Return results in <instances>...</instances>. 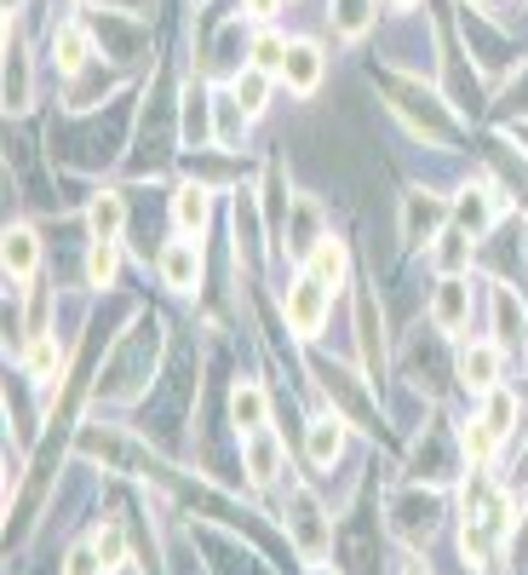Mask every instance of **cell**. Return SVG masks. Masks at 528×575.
<instances>
[{
    "label": "cell",
    "instance_id": "11",
    "mask_svg": "<svg viewBox=\"0 0 528 575\" xmlns=\"http://www.w3.org/2000/svg\"><path fill=\"white\" fill-rule=\"evenodd\" d=\"M310 276L328 288V294H334V288H345V276H350V248L339 237H321L310 248Z\"/></svg>",
    "mask_w": 528,
    "mask_h": 575
},
{
    "label": "cell",
    "instance_id": "2",
    "mask_svg": "<svg viewBox=\"0 0 528 575\" xmlns=\"http://www.w3.org/2000/svg\"><path fill=\"white\" fill-rule=\"evenodd\" d=\"M500 363H506V352L494 339H472L460 352V386L477 391V397H488L494 386H500Z\"/></svg>",
    "mask_w": 528,
    "mask_h": 575
},
{
    "label": "cell",
    "instance_id": "8",
    "mask_svg": "<svg viewBox=\"0 0 528 575\" xmlns=\"http://www.w3.org/2000/svg\"><path fill=\"white\" fill-rule=\"evenodd\" d=\"M161 282L172 288V294H190V288L201 282V242H167V253H161Z\"/></svg>",
    "mask_w": 528,
    "mask_h": 575
},
{
    "label": "cell",
    "instance_id": "18",
    "mask_svg": "<svg viewBox=\"0 0 528 575\" xmlns=\"http://www.w3.org/2000/svg\"><path fill=\"white\" fill-rule=\"evenodd\" d=\"M328 12H334V29L345 41H362L373 23V0H328Z\"/></svg>",
    "mask_w": 528,
    "mask_h": 575
},
{
    "label": "cell",
    "instance_id": "1",
    "mask_svg": "<svg viewBox=\"0 0 528 575\" xmlns=\"http://www.w3.org/2000/svg\"><path fill=\"white\" fill-rule=\"evenodd\" d=\"M287 323L299 339H316L321 323H328V288H321L316 276H299L287 288Z\"/></svg>",
    "mask_w": 528,
    "mask_h": 575
},
{
    "label": "cell",
    "instance_id": "22",
    "mask_svg": "<svg viewBox=\"0 0 528 575\" xmlns=\"http://www.w3.org/2000/svg\"><path fill=\"white\" fill-rule=\"evenodd\" d=\"M287 46H293V41H282L276 29H258V41H253V70H264V75H282V64H287Z\"/></svg>",
    "mask_w": 528,
    "mask_h": 575
},
{
    "label": "cell",
    "instance_id": "13",
    "mask_svg": "<svg viewBox=\"0 0 528 575\" xmlns=\"http://www.w3.org/2000/svg\"><path fill=\"white\" fill-rule=\"evenodd\" d=\"M208 213H213V196L201 190V185H179V190H172V224H179L184 237H201Z\"/></svg>",
    "mask_w": 528,
    "mask_h": 575
},
{
    "label": "cell",
    "instance_id": "30",
    "mask_svg": "<svg viewBox=\"0 0 528 575\" xmlns=\"http://www.w3.org/2000/svg\"><path fill=\"white\" fill-rule=\"evenodd\" d=\"M391 7H402V12H408V7H420V0H391Z\"/></svg>",
    "mask_w": 528,
    "mask_h": 575
},
{
    "label": "cell",
    "instance_id": "25",
    "mask_svg": "<svg viewBox=\"0 0 528 575\" xmlns=\"http://www.w3.org/2000/svg\"><path fill=\"white\" fill-rule=\"evenodd\" d=\"M264 93H271V81H264V70H253V64H247V70L236 75V98H242V109H247V115H258V109H264Z\"/></svg>",
    "mask_w": 528,
    "mask_h": 575
},
{
    "label": "cell",
    "instance_id": "21",
    "mask_svg": "<svg viewBox=\"0 0 528 575\" xmlns=\"http://www.w3.org/2000/svg\"><path fill=\"white\" fill-rule=\"evenodd\" d=\"M115 271H122V248H115V242H93V248H86V282H93V288H109Z\"/></svg>",
    "mask_w": 528,
    "mask_h": 575
},
{
    "label": "cell",
    "instance_id": "3",
    "mask_svg": "<svg viewBox=\"0 0 528 575\" xmlns=\"http://www.w3.org/2000/svg\"><path fill=\"white\" fill-rule=\"evenodd\" d=\"M443 219H448V201L443 196H425V190H408L402 196V242H436Z\"/></svg>",
    "mask_w": 528,
    "mask_h": 575
},
{
    "label": "cell",
    "instance_id": "28",
    "mask_svg": "<svg viewBox=\"0 0 528 575\" xmlns=\"http://www.w3.org/2000/svg\"><path fill=\"white\" fill-rule=\"evenodd\" d=\"M276 7H282V0H242V12H247V18H271Z\"/></svg>",
    "mask_w": 528,
    "mask_h": 575
},
{
    "label": "cell",
    "instance_id": "5",
    "mask_svg": "<svg viewBox=\"0 0 528 575\" xmlns=\"http://www.w3.org/2000/svg\"><path fill=\"white\" fill-rule=\"evenodd\" d=\"M431 323L443 328V334H460L465 323H472V282H460V276H443V282H436Z\"/></svg>",
    "mask_w": 528,
    "mask_h": 575
},
{
    "label": "cell",
    "instance_id": "14",
    "mask_svg": "<svg viewBox=\"0 0 528 575\" xmlns=\"http://www.w3.org/2000/svg\"><path fill=\"white\" fill-rule=\"evenodd\" d=\"M52 58H57V70H70V75L86 70V58H93V35H86L81 23H64L52 35Z\"/></svg>",
    "mask_w": 528,
    "mask_h": 575
},
{
    "label": "cell",
    "instance_id": "12",
    "mask_svg": "<svg viewBox=\"0 0 528 575\" xmlns=\"http://www.w3.org/2000/svg\"><path fill=\"white\" fill-rule=\"evenodd\" d=\"M122 224H127V201L115 190L86 201V230H93V242H115V237H122Z\"/></svg>",
    "mask_w": 528,
    "mask_h": 575
},
{
    "label": "cell",
    "instance_id": "6",
    "mask_svg": "<svg viewBox=\"0 0 528 575\" xmlns=\"http://www.w3.org/2000/svg\"><path fill=\"white\" fill-rule=\"evenodd\" d=\"M242 460H247V478L253 483H276V472L287 467V449L271 426L264 431H247V443H242Z\"/></svg>",
    "mask_w": 528,
    "mask_h": 575
},
{
    "label": "cell",
    "instance_id": "7",
    "mask_svg": "<svg viewBox=\"0 0 528 575\" xmlns=\"http://www.w3.org/2000/svg\"><path fill=\"white\" fill-rule=\"evenodd\" d=\"M282 81H287V93L310 98L316 86H321V46L316 41H293L287 46V64H282Z\"/></svg>",
    "mask_w": 528,
    "mask_h": 575
},
{
    "label": "cell",
    "instance_id": "4",
    "mask_svg": "<svg viewBox=\"0 0 528 575\" xmlns=\"http://www.w3.org/2000/svg\"><path fill=\"white\" fill-rule=\"evenodd\" d=\"M500 213H506V196H500V185H488V179H483L477 190H465L460 208H454V219H460L465 237H483V230L500 219Z\"/></svg>",
    "mask_w": 528,
    "mask_h": 575
},
{
    "label": "cell",
    "instance_id": "31",
    "mask_svg": "<svg viewBox=\"0 0 528 575\" xmlns=\"http://www.w3.org/2000/svg\"><path fill=\"white\" fill-rule=\"evenodd\" d=\"M316 575H328V569H316Z\"/></svg>",
    "mask_w": 528,
    "mask_h": 575
},
{
    "label": "cell",
    "instance_id": "9",
    "mask_svg": "<svg viewBox=\"0 0 528 575\" xmlns=\"http://www.w3.org/2000/svg\"><path fill=\"white\" fill-rule=\"evenodd\" d=\"M287 524H293V541H299L310 558L328 553V518H321V506L310 495H293V518H287Z\"/></svg>",
    "mask_w": 528,
    "mask_h": 575
},
{
    "label": "cell",
    "instance_id": "19",
    "mask_svg": "<svg viewBox=\"0 0 528 575\" xmlns=\"http://www.w3.org/2000/svg\"><path fill=\"white\" fill-rule=\"evenodd\" d=\"M23 368H29V380H41V386H52L57 374H64V352H57V339H35L29 345V357H23Z\"/></svg>",
    "mask_w": 528,
    "mask_h": 575
},
{
    "label": "cell",
    "instance_id": "10",
    "mask_svg": "<svg viewBox=\"0 0 528 575\" xmlns=\"http://www.w3.org/2000/svg\"><path fill=\"white\" fill-rule=\"evenodd\" d=\"M230 420H236L242 431H264V426H271V397H264L258 380H236V386H230Z\"/></svg>",
    "mask_w": 528,
    "mask_h": 575
},
{
    "label": "cell",
    "instance_id": "23",
    "mask_svg": "<svg viewBox=\"0 0 528 575\" xmlns=\"http://www.w3.org/2000/svg\"><path fill=\"white\" fill-rule=\"evenodd\" d=\"M460 443H465V454H472L477 467H488V460H494V449H500V438H494V431L483 426V415H477V420H465V431H460Z\"/></svg>",
    "mask_w": 528,
    "mask_h": 575
},
{
    "label": "cell",
    "instance_id": "16",
    "mask_svg": "<svg viewBox=\"0 0 528 575\" xmlns=\"http://www.w3.org/2000/svg\"><path fill=\"white\" fill-rule=\"evenodd\" d=\"M35 259H41L35 230H29V224H12V230H7V276L23 282L29 271H35Z\"/></svg>",
    "mask_w": 528,
    "mask_h": 575
},
{
    "label": "cell",
    "instance_id": "27",
    "mask_svg": "<svg viewBox=\"0 0 528 575\" xmlns=\"http://www.w3.org/2000/svg\"><path fill=\"white\" fill-rule=\"evenodd\" d=\"M494 305H500V334H506V345H511V339L522 345V311L511 305V294H500V300H494Z\"/></svg>",
    "mask_w": 528,
    "mask_h": 575
},
{
    "label": "cell",
    "instance_id": "29",
    "mask_svg": "<svg viewBox=\"0 0 528 575\" xmlns=\"http://www.w3.org/2000/svg\"><path fill=\"white\" fill-rule=\"evenodd\" d=\"M402 575H431V569H425V564H408V569H402Z\"/></svg>",
    "mask_w": 528,
    "mask_h": 575
},
{
    "label": "cell",
    "instance_id": "24",
    "mask_svg": "<svg viewBox=\"0 0 528 575\" xmlns=\"http://www.w3.org/2000/svg\"><path fill=\"white\" fill-rule=\"evenodd\" d=\"M93 546H98L104 569H122L127 564V535H122V524H98L93 530Z\"/></svg>",
    "mask_w": 528,
    "mask_h": 575
},
{
    "label": "cell",
    "instance_id": "15",
    "mask_svg": "<svg viewBox=\"0 0 528 575\" xmlns=\"http://www.w3.org/2000/svg\"><path fill=\"white\" fill-rule=\"evenodd\" d=\"M431 265L443 276H460L465 265H472V237H465V230H443V237L431 242Z\"/></svg>",
    "mask_w": 528,
    "mask_h": 575
},
{
    "label": "cell",
    "instance_id": "26",
    "mask_svg": "<svg viewBox=\"0 0 528 575\" xmlns=\"http://www.w3.org/2000/svg\"><path fill=\"white\" fill-rule=\"evenodd\" d=\"M64 575H104V558H98V546H93V541L70 546V558H64Z\"/></svg>",
    "mask_w": 528,
    "mask_h": 575
},
{
    "label": "cell",
    "instance_id": "17",
    "mask_svg": "<svg viewBox=\"0 0 528 575\" xmlns=\"http://www.w3.org/2000/svg\"><path fill=\"white\" fill-rule=\"evenodd\" d=\"M339 449H345V426L334 415H316L310 420V460H316V467H334Z\"/></svg>",
    "mask_w": 528,
    "mask_h": 575
},
{
    "label": "cell",
    "instance_id": "20",
    "mask_svg": "<svg viewBox=\"0 0 528 575\" xmlns=\"http://www.w3.org/2000/svg\"><path fill=\"white\" fill-rule=\"evenodd\" d=\"M511 420H517V397L494 386V391H488V402H483V426L506 443V438H511Z\"/></svg>",
    "mask_w": 528,
    "mask_h": 575
}]
</instances>
